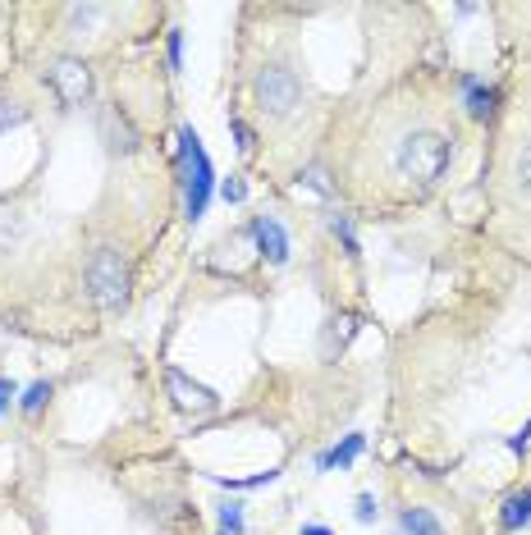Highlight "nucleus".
<instances>
[{
  "instance_id": "f257e3e1",
  "label": "nucleus",
  "mask_w": 531,
  "mask_h": 535,
  "mask_svg": "<svg viewBox=\"0 0 531 535\" xmlns=\"http://www.w3.org/2000/svg\"><path fill=\"white\" fill-rule=\"evenodd\" d=\"M454 165V129L435 115H394L371 142V174L394 197H426Z\"/></svg>"
},
{
  "instance_id": "f03ea898",
  "label": "nucleus",
  "mask_w": 531,
  "mask_h": 535,
  "mask_svg": "<svg viewBox=\"0 0 531 535\" xmlns=\"http://www.w3.org/2000/svg\"><path fill=\"white\" fill-rule=\"evenodd\" d=\"M252 92V110L261 115V124H293V119L307 110V83L303 74H298V65L293 60H280V55H271V60H261L257 74H252L248 83Z\"/></svg>"
},
{
  "instance_id": "7ed1b4c3",
  "label": "nucleus",
  "mask_w": 531,
  "mask_h": 535,
  "mask_svg": "<svg viewBox=\"0 0 531 535\" xmlns=\"http://www.w3.org/2000/svg\"><path fill=\"white\" fill-rule=\"evenodd\" d=\"M174 174H179V193H184V220L188 225H202L206 206H211V197H216V188H220L216 183L220 174H216V165H211V156H206L202 133H197L193 124H179Z\"/></svg>"
},
{
  "instance_id": "20e7f679",
  "label": "nucleus",
  "mask_w": 531,
  "mask_h": 535,
  "mask_svg": "<svg viewBox=\"0 0 531 535\" xmlns=\"http://www.w3.org/2000/svg\"><path fill=\"white\" fill-rule=\"evenodd\" d=\"M83 289L92 298V307L115 316V311L129 307L133 298V266H129V252L115 243H97L83 261Z\"/></svg>"
},
{
  "instance_id": "39448f33",
  "label": "nucleus",
  "mask_w": 531,
  "mask_h": 535,
  "mask_svg": "<svg viewBox=\"0 0 531 535\" xmlns=\"http://www.w3.org/2000/svg\"><path fill=\"white\" fill-rule=\"evenodd\" d=\"M42 83L51 87V97L60 101V110L87 106V97H92V69H87L78 55H60V60H51V65L42 69Z\"/></svg>"
},
{
  "instance_id": "423d86ee",
  "label": "nucleus",
  "mask_w": 531,
  "mask_h": 535,
  "mask_svg": "<svg viewBox=\"0 0 531 535\" xmlns=\"http://www.w3.org/2000/svg\"><path fill=\"white\" fill-rule=\"evenodd\" d=\"M248 234H252V243H257V252H261V261L266 266H289V252H293V243H289V229H284V220L275 211H261V215H252L248 220Z\"/></svg>"
},
{
  "instance_id": "0eeeda50",
  "label": "nucleus",
  "mask_w": 531,
  "mask_h": 535,
  "mask_svg": "<svg viewBox=\"0 0 531 535\" xmlns=\"http://www.w3.org/2000/svg\"><path fill=\"white\" fill-rule=\"evenodd\" d=\"M110 19H115L110 5H65L60 10V37H65V46H92L101 37L97 28H106Z\"/></svg>"
},
{
  "instance_id": "6e6552de",
  "label": "nucleus",
  "mask_w": 531,
  "mask_h": 535,
  "mask_svg": "<svg viewBox=\"0 0 531 535\" xmlns=\"http://www.w3.org/2000/svg\"><path fill=\"white\" fill-rule=\"evenodd\" d=\"M165 389H170L174 407L179 412H193V417H211L220 407V394L211 385H197V380H188L179 366H165Z\"/></svg>"
},
{
  "instance_id": "1a4fd4ad",
  "label": "nucleus",
  "mask_w": 531,
  "mask_h": 535,
  "mask_svg": "<svg viewBox=\"0 0 531 535\" xmlns=\"http://www.w3.org/2000/svg\"><path fill=\"white\" fill-rule=\"evenodd\" d=\"M458 106L472 124H495L499 115V87L486 83L481 74H458Z\"/></svg>"
},
{
  "instance_id": "9d476101",
  "label": "nucleus",
  "mask_w": 531,
  "mask_h": 535,
  "mask_svg": "<svg viewBox=\"0 0 531 535\" xmlns=\"http://www.w3.org/2000/svg\"><path fill=\"white\" fill-rule=\"evenodd\" d=\"M101 138H106V147L115 151V156H133V151H138V129L129 124V110H124L120 101H110V106L101 110Z\"/></svg>"
},
{
  "instance_id": "9b49d317",
  "label": "nucleus",
  "mask_w": 531,
  "mask_h": 535,
  "mask_svg": "<svg viewBox=\"0 0 531 535\" xmlns=\"http://www.w3.org/2000/svg\"><path fill=\"white\" fill-rule=\"evenodd\" d=\"M362 453H367V435H358V430H353V435L339 439L335 449H321V453H316L312 471H316V476H326V471H348L353 462L362 458Z\"/></svg>"
},
{
  "instance_id": "f8f14e48",
  "label": "nucleus",
  "mask_w": 531,
  "mask_h": 535,
  "mask_svg": "<svg viewBox=\"0 0 531 535\" xmlns=\"http://www.w3.org/2000/svg\"><path fill=\"white\" fill-rule=\"evenodd\" d=\"M358 330H362V316H330L326 321V330H321V362H339L344 357V348L353 339H358Z\"/></svg>"
},
{
  "instance_id": "ddd939ff",
  "label": "nucleus",
  "mask_w": 531,
  "mask_h": 535,
  "mask_svg": "<svg viewBox=\"0 0 531 535\" xmlns=\"http://www.w3.org/2000/svg\"><path fill=\"white\" fill-rule=\"evenodd\" d=\"M394 535H445V526H440L435 508H426V503H408V508L394 513Z\"/></svg>"
},
{
  "instance_id": "4468645a",
  "label": "nucleus",
  "mask_w": 531,
  "mask_h": 535,
  "mask_svg": "<svg viewBox=\"0 0 531 535\" xmlns=\"http://www.w3.org/2000/svg\"><path fill=\"white\" fill-rule=\"evenodd\" d=\"M522 526H531V485L504 494V503H499V531L513 535V531H522Z\"/></svg>"
},
{
  "instance_id": "2eb2a0df",
  "label": "nucleus",
  "mask_w": 531,
  "mask_h": 535,
  "mask_svg": "<svg viewBox=\"0 0 531 535\" xmlns=\"http://www.w3.org/2000/svg\"><path fill=\"white\" fill-rule=\"evenodd\" d=\"M509 193H513V202H518V206H531V138L513 151V161H509Z\"/></svg>"
},
{
  "instance_id": "dca6fc26",
  "label": "nucleus",
  "mask_w": 531,
  "mask_h": 535,
  "mask_svg": "<svg viewBox=\"0 0 531 535\" xmlns=\"http://www.w3.org/2000/svg\"><path fill=\"white\" fill-rule=\"evenodd\" d=\"M28 247V220L19 211H0V261L19 257Z\"/></svg>"
},
{
  "instance_id": "f3484780",
  "label": "nucleus",
  "mask_w": 531,
  "mask_h": 535,
  "mask_svg": "<svg viewBox=\"0 0 531 535\" xmlns=\"http://www.w3.org/2000/svg\"><path fill=\"white\" fill-rule=\"evenodd\" d=\"M51 398H55V385H51V380H33L28 389H19V412H23V417H42Z\"/></svg>"
},
{
  "instance_id": "a211bd4d",
  "label": "nucleus",
  "mask_w": 531,
  "mask_h": 535,
  "mask_svg": "<svg viewBox=\"0 0 531 535\" xmlns=\"http://www.w3.org/2000/svg\"><path fill=\"white\" fill-rule=\"evenodd\" d=\"M330 234H335V243L344 247V257L358 261V229H353V215H330Z\"/></svg>"
},
{
  "instance_id": "6ab92c4d",
  "label": "nucleus",
  "mask_w": 531,
  "mask_h": 535,
  "mask_svg": "<svg viewBox=\"0 0 531 535\" xmlns=\"http://www.w3.org/2000/svg\"><path fill=\"white\" fill-rule=\"evenodd\" d=\"M216 522L225 535H243V526H248V517H243V499H225L216 503Z\"/></svg>"
},
{
  "instance_id": "aec40b11",
  "label": "nucleus",
  "mask_w": 531,
  "mask_h": 535,
  "mask_svg": "<svg viewBox=\"0 0 531 535\" xmlns=\"http://www.w3.org/2000/svg\"><path fill=\"white\" fill-rule=\"evenodd\" d=\"M33 119V110L23 106L19 97H0V133H10V129H23Z\"/></svg>"
},
{
  "instance_id": "412c9836",
  "label": "nucleus",
  "mask_w": 531,
  "mask_h": 535,
  "mask_svg": "<svg viewBox=\"0 0 531 535\" xmlns=\"http://www.w3.org/2000/svg\"><path fill=\"white\" fill-rule=\"evenodd\" d=\"M165 65H170V74H184V28L165 33Z\"/></svg>"
},
{
  "instance_id": "4be33fe9",
  "label": "nucleus",
  "mask_w": 531,
  "mask_h": 535,
  "mask_svg": "<svg viewBox=\"0 0 531 535\" xmlns=\"http://www.w3.org/2000/svg\"><path fill=\"white\" fill-rule=\"evenodd\" d=\"M229 133H234V147L243 151V156H248L252 147H257V133H252V124L243 115H229Z\"/></svg>"
},
{
  "instance_id": "5701e85b",
  "label": "nucleus",
  "mask_w": 531,
  "mask_h": 535,
  "mask_svg": "<svg viewBox=\"0 0 531 535\" xmlns=\"http://www.w3.org/2000/svg\"><path fill=\"white\" fill-rule=\"evenodd\" d=\"M216 193H220V202H229V206H243V202H248V183H243V174H229V179L220 183Z\"/></svg>"
},
{
  "instance_id": "b1692460",
  "label": "nucleus",
  "mask_w": 531,
  "mask_h": 535,
  "mask_svg": "<svg viewBox=\"0 0 531 535\" xmlns=\"http://www.w3.org/2000/svg\"><path fill=\"white\" fill-rule=\"evenodd\" d=\"M353 517H358V526H371L380 517V503H376V494H358L353 499Z\"/></svg>"
},
{
  "instance_id": "393cba45",
  "label": "nucleus",
  "mask_w": 531,
  "mask_h": 535,
  "mask_svg": "<svg viewBox=\"0 0 531 535\" xmlns=\"http://www.w3.org/2000/svg\"><path fill=\"white\" fill-rule=\"evenodd\" d=\"M10 407H19V385H14L10 375H0V417H5Z\"/></svg>"
},
{
  "instance_id": "a878e982",
  "label": "nucleus",
  "mask_w": 531,
  "mask_h": 535,
  "mask_svg": "<svg viewBox=\"0 0 531 535\" xmlns=\"http://www.w3.org/2000/svg\"><path fill=\"white\" fill-rule=\"evenodd\" d=\"M527 444H531V421L518 430V435H509V449H513V453H527Z\"/></svg>"
},
{
  "instance_id": "bb28decb",
  "label": "nucleus",
  "mask_w": 531,
  "mask_h": 535,
  "mask_svg": "<svg viewBox=\"0 0 531 535\" xmlns=\"http://www.w3.org/2000/svg\"><path fill=\"white\" fill-rule=\"evenodd\" d=\"M298 535H335V531H330L326 522H303V531H298Z\"/></svg>"
},
{
  "instance_id": "cd10ccee",
  "label": "nucleus",
  "mask_w": 531,
  "mask_h": 535,
  "mask_svg": "<svg viewBox=\"0 0 531 535\" xmlns=\"http://www.w3.org/2000/svg\"><path fill=\"white\" fill-rule=\"evenodd\" d=\"M220 535H225V531H220Z\"/></svg>"
}]
</instances>
